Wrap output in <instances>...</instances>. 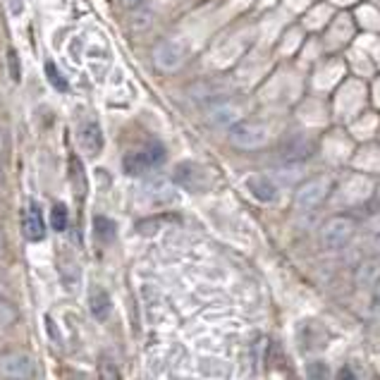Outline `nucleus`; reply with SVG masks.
I'll use <instances>...</instances> for the list:
<instances>
[{
    "mask_svg": "<svg viewBox=\"0 0 380 380\" xmlns=\"http://www.w3.org/2000/svg\"><path fill=\"white\" fill-rule=\"evenodd\" d=\"M163 161H165V148H163L161 143H151L148 148L134 151V153L124 156L122 168L129 177H139V175H146L151 168L161 165Z\"/></svg>",
    "mask_w": 380,
    "mask_h": 380,
    "instance_id": "3",
    "label": "nucleus"
},
{
    "mask_svg": "<svg viewBox=\"0 0 380 380\" xmlns=\"http://www.w3.org/2000/svg\"><path fill=\"white\" fill-rule=\"evenodd\" d=\"M151 22H153V15H151L148 10H141V12H136V15L132 17V29L134 31H143V29L151 27Z\"/></svg>",
    "mask_w": 380,
    "mask_h": 380,
    "instance_id": "20",
    "label": "nucleus"
},
{
    "mask_svg": "<svg viewBox=\"0 0 380 380\" xmlns=\"http://www.w3.org/2000/svg\"><path fill=\"white\" fill-rule=\"evenodd\" d=\"M373 297H376V304L380 306V283L373 287Z\"/></svg>",
    "mask_w": 380,
    "mask_h": 380,
    "instance_id": "24",
    "label": "nucleus"
},
{
    "mask_svg": "<svg viewBox=\"0 0 380 380\" xmlns=\"http://www.w3.org/2000/svg\"><path fill=\"white\" fill-rule=\"evenodd\" d=\"M309 378L311 380H325L327 378V366L325 364H311L309 366Z\"/></svg>",
    "mask_w": 380,
    "mask_h": 380,
    "instance_id": "21",
    "label": "nucleus"
},
{
    "mask_svg": "<svg viewBox=\"0 0 380 380\" xmlns=\"http://www.w3.org/2000/svg\"><path fill=\"white\" fill-rule=\"evenodd\" d=\"M115 222L106 218V215H96L94 218V232L101 241H113L115 239Z\"/></svg>",
    "mask_w": 380,
    "mask_h": 380,
    "instance_id": "15",
    "label": "nucleus"
},
{
    "mask_svg": "<svg viewBox=\"0 0 380 380\" xmlns=\"http://www.w3.org/2000/svg\"><path fill=\"white\" fill-rule=\"evenodd\" d=\"M153 60L163 72H175L182 67V63L187 60V45L177 38H165L156 45L153 50Z\"/></svg>",
    "mask_w": 380,
    "mask_h": 380,
    "instance_id": "4",
    "label": "nucleus"
},
{
    "mask_svg": "<svg viewBox=\"0 0 380 380\" xmlns=\"http://www.w3.org/2000/svg\"><path fill=\"white\" fill-rule=\"evenodd\" d=\"M80 146L87 151L89 156L101 153V148H103V132H101V127H98V122L89 120V122L82 124V127H80Z\"/></svg>",
    "mask_w": 380,
    "mask_h": 380,
    "instance_id": "9",
    "label": "nucleus"
},
{
    "mask_svg": "<svg viewBox=\"0 0 380 380\" xmlns=\"http://www.w3.org/2000/svg\"><path fill=\"white\" fill-rule=\"evenodd\" d=\"M141 0H124V5H139Z\"/></svg>",
    "mask_w": 380,
    "mask_h": 380,
    "instance_id": "26",
    "label": "nucleus"
},
{
    "mask_svg": "<svg viewBox=\"0 0 380 380\" xmlns=\"http://www.w3.org/2000/svg\"><path fill=\"white\" fill-rule=\"evenodd\" d=\"M0 371L12 380H29L34 376V362L24 352H10L0 357Z\"/></svg>",
    "mask_w": 380,
    "mask_h": 380,
    "instance_id": "6",
    "label": "nucleus"
},
{
    "mask_svg": "<svg viewBox=\"0 0 380 380\" xmlns=\"http://www.w3.org/2000/svg\"><path fill=\"white\" fill-rule=\"evenodd\" d=\"M380 283V264L378 261H366L357 271V287L362 290H373Z\"/></svg>",
    "mask_w": 380,
    "mask_h": 380,
    "instance_id": "13",
    "label": "nucleus"
},
{
    "mask_svg": "<svg viewBox=\"0 0 380 380\" xmlns=\"http://www.w3.org/2000/svg\"><path fill=\"white\" fill-rule=\"evenodd\" d=\"M45 72H48V82L53 84L58 91H67V80H65V77L60 75V70H58L53 63L45 65Z\"/></svg>",
    "mask_w": 380,
    "mask_h": 380,
    "instance_id": "18",
    "label": "nucleus"
},
{
    "mask_svg": "<svg viewBox=\"0 0 380 380\" xmlns=\"http://www.w3.org/2000/svg\"><path fill=\"white\" fill-rule=\"evenodd\" d=\"M43 234H45V222H43L41 208L36 204H31L27 208V213H24V237L31 241H38V239H43Z\"/></svg>",
    "mask_w": 380,
    "mask_h": 380,
    "instance_id": "10",
    "label": "nucleus"
},
{
    "mask_svg": "<svg viewBox=\"0 0 380 380\" xmlns=\"http://www.w3.org/2000/svg\"><path fill=\"white\" fill-rule=\"evenodd\" d=\"M208 120H211L215 127H234V124L239 122V113L230 103H215V106L208 110Z\"/></svg>",
    "mask_w": 380,
    "mask_h": 380,
    "instance_id": "12",
    "label": "nucleus"
},
{
    "mask_svg": "<svg viewBox=\"0 0 380 380\" xmlns=\"http://www.w3.org/2000/svg\"><path fill=\"white\" fill-rule=\"evenodd\" d=\"M246 189L254 199L261 201V204H275V201H278V194H280L278 185L266 175H251L246 180Z\"/></svg>",
    "mask_w": 380,
    "mask_h": 380,
    "instance_id": "8",
    "label": "nucleus"
},
{
    "mask_svg": "<svg viewBox=\"0 0 380 380\" xmlns=\"http://www.w3.org/2000/svg\"><path fill=\"white\" fill-rule=\"evenodd\" d=\"M354 237V222L344 215H335L323 225L320 230V246L327 251H340L352 241Z\"/></svg>",
    "mask_w": 380,
    "mask_h": 380,
    "instance_id": "2",
    "label": "nucleus"
},
{
    "mask_svg": "<svg viewBox=\"0 0 380 380\" xmlns=\"http://www.w3.org/2000/svg\"><path fill=\"white\" fill-rule=\"evenodd\" d=\"M309 153H311V143L306 136H301V134H294L283 143V158L290 161V163L309 158Z\"/></svg>",
    "mask_w": 380,
    "mask_h": 380,
    "instance_id": "11",
    "label": "nucleus"
},
{
    "mask_svg": "<svg viewBox=\"0 0 380 380\" xmlns=\"http://www.w3.org/2000/svg\"><path fill=\"white\" fill-rule=\"evenodd\" d=\"M89 306H91V313H94L96 320H106L110 316V309H113V301H110L106 290L96 287V290L91 292V297H89Z\"/></svg>",
    "mask_w": 380,
    "mask_h": 380,
    "instance_id": "14",
    "label": "nucleus"
},
{
    "mask_svg": "<svg viewBox=\"0 0 380 380\" xmlns=\"http://www.w3.org/2000/svg\"><path fill=\"white\" fill-rule=\"evenodd\" d=\"M175 182L189 189V192H204L211 180H208L204 168L194 165V163H180L175 170Z\"/></svg>",
    "mask_w": 380,
    "mask_h": 380,
    "instance_id": "7",
    "label": "nucleus"
},
{
    "mask_svg": "<svg viewBox=\"0 0 380 380\" xmlns=\"http://www.w3.org/2000/svg\"><path fill=\"white\" fill-rule=\"evenodd\" d=\"M98 378L101 380H122L120 369H117L110 359H101V364H98Z\"/></svg>",
    "mask_w": 380,
    "mask_h": 380,
    "instance_id": "17",
    "label": "nucleus"
},
{
    "mask_svg": "<svg viewBox=\"0 0 380 380\" xmlns=\"http://www.w3.org/2000/svg\"><path fill=\"white\" fill-rule=\"evenodd\" d=\"M8 60H10V77H12L15 82H19V77H22V75H19V60H17V55L12 53V50H10Z\"/></svg>",
    "mask_w": 380,
    "mask_h": 380,
    "instance_id": "22",
    "label": "nucleus"
},
{
    "mask_svg": "<svg viewBox=\"0 0 380 380\" xmlns=\"http://www.w3.org/2000/svg\"><path fill=\"white\" fill-rule=\"evenodd\" d=\"M230 141L232 146L244 151L261 148L268 141V127L256 120H239L234 127H230Z\"/></svg>",
    "mask_w": 380,
    "mask_h": 380,
    "instance_id": "1",
    "label": "nucleus"
},
{
    "mask_svg": "<svg viewBox=\"0 0 380 380\" xmlns=\"http://www.w3.org/2000/svg\"><path fill=\"white\" fill-rule=\"evenodd\" d=\"M50 218H53V227L58 232H63L65 227H67V208H65L63 204H55L53 206V215H50Z\"/></svg>",
    "mask_w": 380,
    "mask_h": 380,
    "instance_id": "19",
    "label": "nucleus"
},
{
    "mask_svg": "<svg viewBox=\"0 0 380 380\" xmlns=\"http://www.w3.org/2000/svg\"><path fill=\"white\" fill-rule=\"evenodd\" d=\"M373 246H376V251H378V256H380V234L376 237V241H373Z\"/></svg>",
    "mask_w": 380,
    "mask_h": 380,
    "instance_id": "25",
    "label": "nucleus"
},
{
    "mask_svg": "<svg viewBox=\"0 0 380 380\" xmlns=\"http://www.w3.org/2000/svg\"><path fill=\"white\" fill-rule=\"evenodd\" d=\"M337 380H359V378H357V373L349 369V366H344V369H340Z\"/></svg>",
    "mask_w": 380,
    "mask_h": 380,
    "instance_id": "23",
    "label": "nucleus"
},
{
    "mask_svg": "<svg viewBox=\"0 0 380 380\" xmlns=\"http://www.w3.org/2000/svg\"><path fill=\"white\" fill-rule=\"evenodd\" d=\"M327 192H330V180L327 177H313L306 185L299 187L297 196H294V204L301 211H311V208H316L318 204H323Z\"/></svg>",
    "mask_w": 380,
    "mask_h": 380,
    "instance_id": "5",
    "label": "nucleus"
},
{
    "mask_svg": "<svg viewBox=\"0 0 380 380\" xmlns=\"http://www.w3.org/2000/svg\"><path fill=\"white\" fill-rule=\"evenodd\" d=\"M70 168H72V187H75L77 196H84L87 194V177H84V168L80 158H72Z\"/></svg>",
    "mask_w": 380,
    "mask_h": 380,
    "instance_id": "16",
    "label": "nucleus"
}]
</instances>
